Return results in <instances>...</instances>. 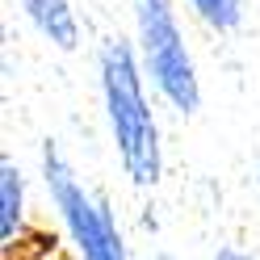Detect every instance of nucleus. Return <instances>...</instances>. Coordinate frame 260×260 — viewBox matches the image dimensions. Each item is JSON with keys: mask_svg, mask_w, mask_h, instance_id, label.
I'll use <instances>...</instances> for the list:
<instances>
[{"mask_svg": "<svg viewBox=\"0 0 260 260\" xmlns=\"http://www.w3.org/2000/svg\"><path fill=\"white\" fill-rule=\"evenodd\" d=\"M42 185H46L51 210L72 243L76 260H135L109 202L96 198L80 181L76 168L68 164V155L59 151V143H51V139L42 143Z\"/></svg>", "mask_w": 260, "mask_h": 260, "instance_id": "7ed1b4c3", "label": "nucleus"}, {"mask_svg": "<svg viewBox=\"0 0 260 260\" xmlns=\"http://www.w3.org/2000/svg\"><path fill=\"white\" fill-rule=\"evenodd\" d=\"M155 260H172V256H155Z\"/></svg>", "mask_w": 260, "mask_h": 260, "instance_id": "6e6552de", "label": "nucleus"}, {"mask_svg": "<svg viewBox=\"0 0 260 260\" xmlns=\"http://www.w3.org/2000/svg\"><path fill=\"white\" fill-rule=\"evenodd\" d=\"M17 9H21V17L34 25V34L42 42H51L55 51L63 55H72L76 46H80V17H76V5L72 0H17Z\"/></svg>", "mask_w": 260, "mask_h": 260, "instance_id": "20e7f679", "label": "nucleus"}, {"mask_svg": "<svg viewBox=\"0 0 260 260\" xmlns=\"http://www.w3.org/2000/svg\"><path fill=\"white\" fill-rule=\"evenodd\" d=\"M130 13H135V51L143 59L151 92L176 118H193L202 109V76L176 5L172 0H130Z\"/></svg>", "mask_w": 260, "mask_h": 260, "instance_id": "f03ea898", "label": "nucleus"}, {"mask_svg": "<svg viewBox=\"0 0 260 260\" xmlns=\"http://www.w3.org/2000/svg\"><path fill=\"white\" fill-rule=\"evenodd\" d=\"M29 222V193H25V172L13 155L0 159V248L13 252L25 235Z\"/></svg>", "mask_w": 260, "mask_h": 260, "instance_id": "39448f33", "label": "nucleus"}, {"mask_svg": "<svg viewBox=\"0 0 260 260\" xmlns=\"http://www.w3.org/2000/svg\"><path fill=\"white\" fill-rule=\"evenodd\" d=\"M189 13L214 34H231L243 21V0H185Z\"/></svg>", "mask_w": 260, "mask_h": 260, "instance_id": "423d86ee", "label": "nucleus"}, {"mask_svg": "<svg viewBox=\"0 0 260 260\" xmlns=\"http://www.w3.org/2000/svg\"><path fill=\"white\" fill-rule=\"evenodd\" d=\"M96 88L122 176L135 189H155L164 181V135L147 96V72L135 51V38L105 34L96 42Z\"/></svg>", "mask_w": 260, "mask_h": 260, "instance_id": "f257e3e1", "label": "nucleus"}, {"mask_svg": "<svg viewBox=\"0 0 260 260\" xmlns=\"http://www.w3.org/2000/svg\"><path fill=\"white\" fill-rule=\"evenodd\" d=\"M256 176H260V164H256Z\"/></svg>", "mask_w": 260, "mask_h": 260, "instance_id": "1a4fd4ad", "label": "nucleus"}, {"mask_svg": "<svg viewBox=\"0 0 260 260\" xmlns=\"http://www.w3.org/2000/svg\"><path fill=\"white\" fill-rule=\"evenodd\" d=\"M210 260H256L252 252H243V248H235V243H222V248L210 256Z\"/></svg>", "mask_w": 260, "mask_h": 260, "instance_id": "0eeeda50", "label": "nucleus"}]
</instances>
